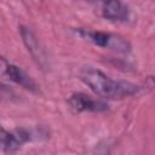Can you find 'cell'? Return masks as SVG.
Listing matches in <instances>:
<instances>
[{
	"mask_svg": "<svg viewBox=\"0 0 155 155\" xmlns=\"http://www.w3.org/2000/svg\"><path fill=\"white\" fill-rule=\"evenodd\" d=\"M2 64H4V74L15 84L22 86L23 88L30 91V92H36L38 91V85L36 82L31 79L30 75H28L22 68L6 62L5 59H2Z\"/></svg>",
	"mask_w": 155,
	"mask_h": 155,
	"instance_id": "cell-6",
	"label": "cell"
},
{
	"mask_svg": "<svg viewBox=\"0 0 155 155\" xmlns=\"http://www.w3.org/2000/svg\"><path fill=\"white\" fill-rule=\"evenodd\" d=\"M102 16L115 23H125L131 17L130 7L121 0H107L101 7Z\"/></svg>",
	"mask_w": 155,
	"mask_h": 155,
	"instance_id": "cell-5",
	"label": "cell"
},
{
	"mask_svg": "<svg viewBox=\"0 0 155 155\" xmlns=\"http://www.w3.org/2000/svg\"><path fill=\"white\" fill-rule=\"evenodd\" d=\"M80 79L97 96L107 99H124L137 96L143 91V85L124 80H115L105 73L87 67L80 73Z\"/></svg>",
	"mask_w": 155,
	"mask_h": 155,
	"instance_id": "cell-1",
	"label": "cell"
},
{
	"mask_svg": "<svg viewBox=\"0 0 155 155\" xmlns=\"http://www.w3.org/2000/svg\"><path fill=\"white\" fill-rule=\"evenodd\" d=\"M68 104L76 113H103L109 109L108 103H105L104 101L92 98L91 96L81 92L73 93L68 99Z\"/></svg>",
	"mask_w": 155,
	"mask_h": 155,
	"instance_id": "cell-4",
	"label": "cell"
},
{
	"mask_svg": "<svg viewBox=\"0 0 155 155\" xmlns=\"http://www.w3.org/2000/svg\"><path fill=\"white\" fill-rule=\"evenodd\" d=\"M42 136H47L44 128H16L12 131H1V149L4 153H15L22 148L25 143L39 139Z\"/></svg>",
	"mask_w": 155,
	"mask_h": 155,
	"instance_id": "cell-3",
	"label": "cell"
},
{
	"mask_svg": "<svg viewBox=\"0 0 155 155\" xmlns=\"http://www.w3.org/2000/svg\"><path fill=\"white\" fill-rule=\"evenodd\" d=\"M19 34L22 38V41L24 44V46L27 47L28 52L31 54V57L38 62V64L42 65L44 61H45V56H44V51L40 47V44L35 36V34L30 30V28L21 25L19 27Z\"/></svg>",
	"mask_w": 155,
	"mask_h": 155,
	"instance_id": "cell-7",
	"label": "cell"
},
{
	"mask_svg": "<svg viewBox=\"0 0 155 155\" xmlns=\"http://www.w3.org/2000/svg\"><path fill=\"white\" fill-rule=\"evenodd\" d=\"M81 1H86V2H90V4H93V5H96V6L102 7V5H103L107 0H81Z\"/></svg>",
	"mask_w": 155,
	"mask_h": 155,
	"instance_id": "cell-8",
	"label": "cell"
},
{
	"mask_svg": "<svg viewBox=\"0 0 155 155\" xmlns=\"http://www.w3.org/2000/svg\"><path fill=\"white\" fill-rule=\"evenodd\" d=\"M76 33L82 39L92 42L96 46L108 48V50L120 52V53H128L131 51V44L128 42V40H126L121 35L108 33V31L85 29V28H79Z\"/></svg>",
	"mask_w": 155,
	"mask_h": 155,
	"instance_id": "cell-2",
	"label": "cell"
}]
</instances>
